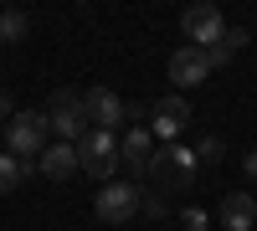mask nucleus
Masks as SVG:
<instances>
[{
	"label": "nucleus",
	"mask_w": 257,
	"mask_h": 231,
	"mask_svg": "<svg viewBox=\"0 0 257 231\" xmlns=\"http://www.w3.org/2000/svg\"><path fill=\"white\" fill-rule=\"evenodd\" d=\"M77 164H82V175H93L98 185H113L118 180V170H123V159H118V134H108V129H88L77 144Z\"/></svg>",
	"instance_id": "obj_1"
},
{
	"label": "nucleus",
	"mask_w": 257,
	"mask_h": 231,
	"mask_svg": "<svg viewBox=\"0 0 257 231\" xmlns=\"http://www.w3.org/2000/svg\"><path fill=\"white\" fill-rule=\"evenodd\" d=\"M144 175L155 180V195H170V190H185V185L196 180V149H185V144H160Z\"/></svg>",
	"instance_id": "obj_2"
},
{
	"label": "nucleus",
	"mask_w": 257,
	"mask_h": 231,
	"mask_svg": "<svg viewBox=\"0 0 257 231\" xmlns=\"http://www.w3.org/2000/svg\"><path fill=\"white\" fill-rule=\"evenodd\" d=\"M47 139H52V123H47V113L21 108V113L6 123V154H16V159H41Z\"/></svg>",
	"instance_id": "obj_3"
},
{
	"label": "nucleus",
	"mask_w": 257,
	"mask_h": 231,
	"mask_svg": "<svg viewBox=\"0 0 257 231\" xmlns=\"http://www.w3.org/2000/svg\"><path fill=\"white\" fill-rule=\"evenodd\" d=\"M47 123H52V134H57V144H77L82 134L93 129L88 123V103H82V93H52V103H47Z\"/></svg>",
	"instance_id": "obj_4"
},
{
	"label": "nucleus",
	"mask_w": 257,
	"mask_h": 231,
	"mask_svg": "<svg viewBox=\"0 0 257 231\" xmlns=\"http://www.w3.org/2000/svg\"><path fill=\"white\" fill-rule=\"evenodd\" d=\"M139 211H144V195L134 190V180H113V185H103L98 200H93V216H98V221H108V226L134 221Z\"/></svg>",
	"instance_id": "obj_5"
},
{
	"label": "nucleus",
	"mask_w": 257,
	"mask_h": 231,
	"mask_svg": "<svg viewBox=\"0 0 257 231\" xmlns=\"http://www.w3.org/2000/svg\"><path fill=\"white\" fill-rule=\"evenodd\" d=\"M185 123H190V103H185L180 93H165V98H155V103H149V134H155V139L180 144Z\"/></svg>",
	"instance_id": "obj_6"
},
{
	"label": "nucleus",
	"mask_w": 257,
	"mask_h": 231,
	"mask_svg": "<svg viewBox=\"0 0 257 231\" xmlns=\"http://www.w3.org/2000/svg\"><path fill=\"white\" fill-rule=\"evenodd\" d=\"M82 103H88V123H93V129L118 134V123H128V103H123L113 88H88Z\"/></svg>",
	"instance_id": "obj_7"
},
{
	"label": "nucleus",
	"mask_w": 257,
	"mask_h": 231,
	"mask_svg": "<svg viewBox=\"0 0 257 231\" xmlns=\"http://www.w3.org/2000/svg\"><path fill=\"white\" fill-rule=\"evenodd\" d=\"M180 31L190 36V47H216V41L226 36V16L216 6H190L180 16Z\"/></svg>",
	"instance_id": "obj_8"
},
{
	"label": "nucleus",
	"mask_w": 257,
	"mask_h": 231,
	"mask_svg": "<svg viewBox=\"0 0 257 231\" xmlns=\"http://www.w3.org/2000/svg\"><path fill=\"white\" fill-rule=\"evenodd\" d=\"M206 77H211L206 47H180L175 57H170V82H175V88H201Z\"/></svg>",
	"instance_id": "obj_9"
},
{
	"label": "nucleus",
	"mask_w": 257,
	"mask_h": 231,
	"mask_svg": "<svg viewBox=\"0 0 257 231\" xmlns=\"http://www.w3.org/2000/svg\"><path fill=\"white\" fill-rule=\"evenodd\" d=\"M118 159H123L134 175H144V170H149V159H155V134H149L144 123H134V129L118 139Z\"/></svg>",
	"instance_id": "obj_10"
},
{
	"label": "nucleus",
	"mask_w": 257,
	"mask_h": 231,
	"mask_svg": "<svg viewBox=\"0 0 257 231\" xmlns=\"http://www.w3.org/2000/svg\"><path fill=\"white\" fill-rule=\"evenodd\" d=\"M221 231H252L257 226V200L247 195V190H231L226 200H221Z\"/></svg>",
	"instance_id": "obj_11"
},
{
	"label": "nucleus",
	"mask_w": 257,
	"mask_h": 231,
	"mask_svg": "<svg viewBox=\"0 0 257 231\" xmlns=\"http://www.w3.org/2000/svg\"><path fill=\"white\" fill-rule=\"evenodd\" d=\"M36 170L47 175V180H67V175L82 170V164H77V149H72V144H47L41 159H36Z\"/></svg>",
	"instance_id": "obj_12"
},
{
	"label": "nucleus",
	"mask_w": 257,
	"mask_h": 231,
	"mask_svg": "<svg viewBox=\"0 0 257 231\" xmlns=\"http://www.w3.org/2000/svg\"><path fill=\"white\" fill-rule=\"evenodd\" d=\"M31 175V164L26 159H16V154H0V190H16L21 180Z\"/></svg>",
	"instance_id": "obj_13"
},
{
	"label": "nucleus",
	"mask_w": 257,
	"mask_h": 231,
	"mask_svg": "<svg viewBox=\"0 0 257 231\" xmlns=\"http://www.w3.org/2000/svg\"><path fill=\"white\" fill-rule=\"evenodd\" d=\"M26 31H31L26 11H0V41H21Z\"/></svg>",
	"instance_id": "obj_14"
},
{
	"label": "nucleus",
	"mask_w": 257,
	"mask_h": 231,
	"mask_svg": "<svg viewBox=\"0 0 257 231\" xmlns=\"http://www.w3.org/2000/svg\"><path fill=\"white\" fill-rule=\"evenodd\" d=\"M201 159H221V139H201V149H196V164Z\"/></svg>",
	"instance_id": "obj_15"
},
{
	"label": "nucleus",
	"mask_w": 257,
	"mask_h": 231,
	"mask_svg": "<svg viewBox=\"0 0 257 231\" xmlns=\"http://www.w3.org/2000/svg\"><path fill=\"white\" fill-rule=\"evenodd\" d=\"M180 221H185L190 231H211V221H206V216L196 211V205H190V211H180Z\"/></svg>",
	"instance_id": "obj_16"
},
{
	"label": "nucleus",
	"mask_w": 257,
	"mask_h": 231,
	"mask_svg": "<svg viewBox=\"0 0 257 231\" xmlns=\"http://www.w3.org/2000/svg\"><path fill=\"white\" fill-rule=\"evenodd\" d=\"M170 211V205H165V195H155V190H149L144 195V216H165Z\"/></svg>",
	"instance_id": "obj_17"
},
{
	"label": "nucleus",
	"mask_w": 257,
	"mask_h": 231,
	"mask_svg": "<svg viewBox=\"0 0 257 231\" xmlns=\"http://www.w3.org/2000/svg\"><path fill=\"white\" fill-rule=\"evenodd\" d=\"M11 118H16V108H11V98L0 93V123H11Z\"/></svg>",
	"instance_id": "obj_18"
},
{
	"label": "nucleus",
	"mask_w": 257,
	"mask_h": 231,
	"mask_svg": "<svg viewBox=\"0 0 257 231\" xmlns=\"http://www.w3.org/2000/svg\"><path fill=\"white\" fill-rule=\"evenodd\" d=\"M242 170H247V175H252V180H257V149H252V154H247V159H242Z\"/></svg>",
	"instance_id": "obj_19"
}]
</instances>
